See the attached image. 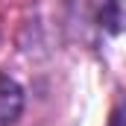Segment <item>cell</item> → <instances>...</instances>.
<instances>
[{"instance_id":"1","label":"cell","mask_w":126,"mask_h":126,"mask_svg":"<svg viewBox=\"0 0 126 126\" xmlns=\"http://www.w3.org/2000/svg\"><path fill=\"white\" fill-rule=\"evenodd\" d=\"M21 114H24V88L12 76L0 73V126H15Z\"/></svg>"},{"instance_id":"2","label":"cell","mask_w":126,"mask_h":126,"mask_svg":"<svg viewBox=\"0 0 126 126\" xmlns=\"http://www.w3.org/2000/svg\"><path fill=\"white\" fill-rule=\"evenodd\" d=\"M97 24L109 35L126 32V0H106L97 12Z\"/></svg>"},{"instance_id":"3","label":"cell","mask_w":126,"mask_h":126,"mask_svg":"<svg viewBox=\"0 0 126 126\" xmlns=\"http://www.w3.org/2000/svg\"><path fill=\"white\" fill-rule=\"evenodd\" d=\"M109 126H126V103L111 114V123H109Z\"/></svg>"}]
</instances>
